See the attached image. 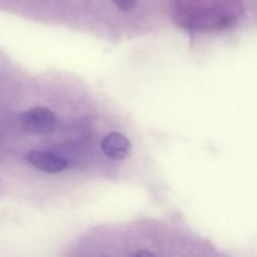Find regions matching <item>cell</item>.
<instances>
[{"mask_svg": "<svg viewBox=\"0 0 257 257\" xmlns=\"http://www.w3.org/2000/svg\"><path fill=\"white\" fill-rule=\"evenodd\" d=\"M25 161L37 170L45 173H59L68 168L69 163L63 156L49 151L32 150L24 156Z\"/></svg>", "mask_w": 257, "mask_h": 257, "instance_id": "7a4b0ae2", "label": "cell"}, {"mask_svg": "<svg viewBox=\"0 0 257 257\" xmlns=\"http://www.w3.org/2000/svg\"><path fill=\"white\" fill-rule=\"evenodd\" d=\"M233 22L232 15L220 14L213 12L197 13V15H192L185 25L195 29H218V28H227Z\"/></svg>", "mask_w": 257, "mask_h": 257, "instance_id": "277c9868", "label": "cell"}, {"mask_svg": "<svg viewBox=\"0 0 257 257\" xmlns=\"http://www.w3.org/2000/svg\"><path fill=\"white\" fill-rule=\"evenodd\" d=\"M19 123L27 132L48 135L57 127V114L45 107H34L19 114Z\"/></svg>", "mask_w": 257, "mask_h": 257, "instance_id": "6da1fadb", "label": "cell"}, {"mask_svg": "<svg viewBox=\"0 0 257 257\" xmlns=\"http://www.w3.org/2000/svg\"><path fill=\"white\" fill-rule=\"evenodd\" d=\"M112 2L122 12H131L137 7L138 0H112Z\"/></svg>", "mask_w": 257, "mask_h": 257, "instance_id": "5b68a950", "label": "cell"}, {"mask_svg": "<svg viewBox=\"0 0 257 257\" xmlns=\"http://www.w3.org/2000/svg\"><path fill=\"white\" fill-rule=\"evenodd\" d=\"M103 153L112 161H122L128 157L132 145L127 136L120 132H110L100 143Z\"/></svg>", "mask_w": 257, "mask_h": 257, "instance_id": "3957f363", "label": "cell"}, {"mask_svg": "<svg viewBox=\"0 0 257 257\" xmlns=\"http://www.w3.org/2000/svg\"><path fill=\"white\" fill-rule=\"evenodd\" d=\"M131 256H136V257H147V256H151V257H153V256H156V253H153V252H150V251H136V252H133V253H131Z\"/></svg>", "mask_w": 257, "mask_h": 257, "instance_id": "8992f818", "label": "cell"}]
</instances>
